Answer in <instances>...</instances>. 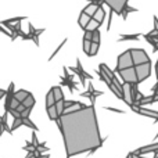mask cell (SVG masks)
Instances as JSON below:
<instances>
[{"instance_id":"6da1fadb","label":"cell","mask_w":158,"mask_h":158,"mask_svg":"<svg viewBox=\"0 0 158 158\" xmlns=\"http://www.w3.org/2000/svg\"><path fill=\"white\" fill-rule=\"evenodd\" d=\"M63 135L67 158L83 153H94L103 146L94 106H86L75 112H65L57 122Z\"/></svg>"},{"instance_id":"7a4b0ae2","label":"cell","mask_w":158,"mask_h":158,"mask_svg":"<svg viewBox=\"0 0 158 158\" xmlns=\"http://www.w3.org/2000/svg\"><path fill=\"white\" fill-rule=\"evenodd\" d=\"M133 60H132V54H131V50L128 52L122 53V54L118 57L117 61V71H123V69H128V68H133Z\"/></svg>"},{"instance_id":"3957f363","label":"cell","mask_w":158,"mask_h":158,"mask_svg":"<svg viewBox=\"0 0 158 158\" xmlns=\"http://www.w3.org/2000/svg\"><path fill=\"white\" fill-rule=\"evenodd\" d=\"M131 54H132V60H133L135 67L150 63V58H148L147 53L143 49H131Z\"/></svg>"},{"instance_id":"277c9868","label":"cell","mask_w":158,"mask_h":158,"mask_svg":"<svg viewBox=\"0 0 158 158\" xmlns=\"http://www.w3.org/2000/svg\"><path fill=\"white\" fill-rule=\"evenodd\" d=\"M129 0H104L107 6L111 8V13H115L118 15H122L123 10L128 7Z\"/></svg>"},{"instance_id":"5b68a950","label":"cell","mask_w":158,"mask_h":158,"mask_svg":"<svg viewBox=\"0 0 158 158\" xmlns=\"http://www.w3.org/2000/svg\"><path fill=\"white\" fill-rule=\"evenodd\" d=\"M135 69H136V75H137V83H142L146 79H148V77L151 75V63L137 65L135 67Z\"/></svg>"},{"instance_id":"8992f818","label":"cell","mask_w":158,"mask_h":158,"mask_svg":"<svg viewBox=\"0 0 158 158\" xmlns=\"http://www.w3.org/2000/svg\"><path fill=\"white\" fill-rule=\"evenodd\" d=\"M121 79L123 81V83H129V85H139L137 83V75H136V69L133 68H128V69H123V71H119Z\"/></svg>"},{"instance_id":"52a82bcc","label":"cell","mask_w":158,"mask_h":158,"mask_svg":"<svg viewBox=\"0 0 158 158\" xmlns=\"http://www.w3.org/2000/svg\"><path fill=\"white\" fill-rule=\"evenodd\" d=\"M98 7H100V4H98V3H90L89 6H86V7H85L83 13L87 14L89 17H92V18H93V15L96 14V11L98 10Z\"/></svg>"},{"instance_id":"ba28073f","label":"cell","mask_w":158,"mask_h":158,"mask_svg":"<svg viewBox=\"0 0 158 158\" xmlns=\"http://www.w3.org/2000/svg\"><path fill=\"white\" fill-rule=\"evenodd\" d=\"M29 96H31V93L27 92V90H17V92L14 93V98H17V100H18L21 104L24 103V101L27 100Z\"/></svg>"},{"instance_id":"9c48e42d","label":"cell","mask_w":158,"mask_h":158,"mask_svg":"<svg viewBox=\"0 0 158 158\" xmlns=\"http://www.w3.org/2000/svg\"><path fill=\"white\" fill-rule=\"evenodd\" d=\"M92 21V17H89L87 14H85L83 11H82V14L79 15V25H81V28H83V29H86L87 25H89V22Z\"/></svg>"},{"instance_id":"30bf717a","label":"cell","mask_w":158,"mask_h":158,"mask_svg":"<svg viewBox=\"0 0 158 158\" xmlns=\"http://www.w3.org/2000/svg\"><path fill=\"white\" fill-rule=\"evenodd\" d=\"M104 18H106V11H104V8L100 6L98 10L96 11V14L93 15V19H94L96 22H98V24H101V22L104 21Z\"/></svg>"},{"instance_id":"8fae6325","label":"cell","mask_w":158,"mask_h":158,"mask_svg":"<svg viewBox=\"0 0 158 158\" xmlns=\"http://www.w3.org/2000/svg\"><path fill=\"white\" fill-rule=\"evenodd\" d=\"M47 114H49V118H50L52 121H56V122H58V119H60V115H58L56 106L49 107V108H47Z\"/></svg>"},{"instance_id":"7c38bea8","label":"cell","mask_w":158,"mask_h":158,"mask_svg":"<svg viewBox=\"0 0 158 158\" xmlns=\"http://www.w3.org/2000/svg\"><path fill=\"white\" fill-rule=\"evenodd\" d=\"M52 90H53V94H54V100H56V103H57V101H63V100H64L63 90H61V87H60V86L52 87Z\"/></svg>"},{"instance_id":"4fadbf2b","label":"cell","mask_w":158,"mask_h":158,"mask_svg":"<svg viewBox=\"0 0 158 158\" xmlns=\"http://www.w3.org/2000/svg\"><path fill=\"white\" fill-rule=\"evenodd\" d=\"M100 72H101V74H104V75H106L107 78H110V79H111V81L115 78L114 72H112L111 69H110L106 65V64H100Z\"/></svg>"},{"instance_id":"5bb4252c","label":"cell","mask_w":158,"mask_h":158,"mask_svg":"<svg viewBox=\"0 0 158 158\" xmlns=\"http://www.w3.org/2000/svg\"><path fill=\"white\" fill-rule=\"evenodd\" d=\"M53 106H56V100H54L53 90L50 89V92L47 93V96H46V108H49V107H53Z\"/></svg>"},{"instance_id":"9a60e30c","label":"cell","mask_w":158,"mask_h":158,"mask_svg":"<svg viewBox=\"0 0 158 158\" xmlns=\"http://www.w3.org/2000/svg\"><path fill=\"white\" fill-rule=\"evenodd\" d=\"M22 104H24V107H25V108H32V107L35 106V97H33V96L31 94L29 97H28L27 100H25Z\"/></svg>"},{"instance_id":"2e32d148","label":"cell","mask_w":158,"mask_h":158,"mask_svg":"<svg viewBox=\"0 0 158 158\" xmlns=\"http://www.w3.org/2000/svg\"><path fill=\"white\" fill-rule=\"evenodd\" d=\"M22 125H25V126H28V128H31V129H33V131H38V126L35 125V123L32 122V121L29 119V118H22Z\"/></svg>"},{"instance_id":"e0dca14e","label":"cell","mask_w":158,"mask_h":158,"mask_svg":"<svg viewBox=\"0 0 158 158\" xmlns=\"http://www.w3.org/2000/svg\"><path fill=\"white\" fill-rule=\"evenodd\" d=\"M98 27H100V24H98V22H96L94 19L92 18V21H90V22H89V25H87L86 31H90V32H94V31L97 29Z\"/></svg>"},{"instance_id":"ac0fdd59","label":"cell","mask_w":158,"mask_h":158,"mask_svg":"<svg viewBox=\"0 0 158 158\" xmlns=\"http://www.w3.org/2000/svg\"><path fill=\"white\" fill-rule=\"evenodd\" d=\"M56 108H57V112H58V115H63L64 114V111H65V107H64V100L63 101H57L56 103Z\"/></svg>"},{"instance_id":"d6986e66","label":"cell","mask_w":158,"mask_h":158,"mask_svg":"<svg viewBox=\"0 0 158 158\" xmlns=\"http://www.w3.org/2000/svg\"><path fill=\"white\" fill-rule=\"evenodd\" d=\"M19 126H22V117L21 118H17V119H14V123H13V126H11V133H13L15 129H18Z\"/></svg>"},{"instance_id":"ffe728a7","label":"cell","mask_w":158,"mask_h":158,"mask_svg":"<svg viewBox=\"0 0 158 158\" xmlns=\"http://www.w3.org/2000/svg\"><path fill=\"white\" fill-rule=\"evenodd\" d=\"M90 47H92V40H87V39H83V52L89 56L90 53Z\"/></svg>"},{"instance_id":"44dd1931","label":"cell","mask_w":158,"mask_h":158,"mask_svg":"<svg viewBox=\"0 0 158 158\" xmlns=\"http://www.w3.org/2000/svg\"><path fill=\"white\" fill-rule=\"evenodd\" d=\"M92 43H97V44H100V32H98V29H96L94 32H93Z\"/></svg>"},{"instance_id":"7402d4cb","label":"cell","mask_w":158,"mask_h":158,"mask_svg":"<svg viewBox=\"0 0 158 158\" xmlns=\"http://www.w3.org/2000/svg\"><path fill=\"white\" fill-rule=\"evenodd\" d=\"M98 47H100V44H97V43H92V47H90V53H89L90 57H92V56H96V54H97Z\"/></svg>"},{"instance_id":"603a6c76","label":"cell","mask_w":158,"mask_h":158,"mask_svg":"<svg viewBox=\"0 0 158 158\" xmlns=\"http://www.w3.org/2000/svg\"><path fill=\"white\" fill-rule=\"evenodd\" d=\"M123 39H126V40H136V39H139V35H128V36H121V40H123Z\"/></svg>"},{"instance_id":"cb8c5ba5","label":"cell","mask_w":158,"mask_h":158,"mask_svg":"<svg viewBox=\"0 0 158 158\" xmlns=\"http://www.w3.org/2000/svg\"><path fill=\"white\" fill-rule=\"evenodd\" d=\"M31 111H32V108H27V110H25V111L21 114V117H22V118H29Z\"/></svg>"},{"instance_id":"d4e9b609","label":"cell","mask_w":158,"mask_h":158,"mask_svg":"<svg viewBox=\"0 0 158 158\" xmlns=\"http://www.w3.org/2000/svg\"><path fill=\"white\" fill-rule=\"evenodd\" d=\"M6 93H7V92H6V90L0 89V100H2V98H3V97H6Z\"/></svg>"},{"instance_id":"484cf974","label":"cell","mask_w":158,"mask_h":158,"mask_svg":"<svg viewBox=\"0 0 158 158\" xmlns=\"http://www.w3.org/2000/svg\"><path fill=\"white\" fill-rule=\"evenodd\" d=\"M154 101H158V96H156V98H153V100H151L150 103H154Z\"/></svg>"},{"instance_id":"4316f807","label":"cell","mask_w":158,"mask_h":158,"mask_svg":"<svg viewBox=\"0 0 158 158\" xmlns=\"http://www.w3.org/2000/svg\"><path fill=\"white\" fill-rule=\"evenodd\" d=\"M90 2H92V3H97L98 0H90Z\"/></svg>"},{"instance_id":"83f0119b","label":"cell","mask_w":158,"mask_h":158,"mask_svg":"<svg viewBox=\"0 0 158 158\" xmlns=\"http://www.w3.org/2000/svg\"><path fill=\"white\" fill-rule=\"evenodd\" d=\"M126 158H131V156H128V157H126Z\"/></svg>"}]
</instances>
